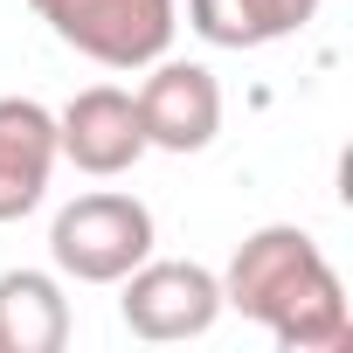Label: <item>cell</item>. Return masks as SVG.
<instances>
[{
  "instance_id": "1",
  "label": "cell",
  "mask_w": 353,
  "mask_h": 353,
  "mask_svg": "<svg viewBox=\"0 0 353 353\" xmlns=\"http://www.w3.org/2000/svg\"><path fill=\"white\" fill-rule=\"evenodd\" d=\"M222 305L256 319L284 353H339L353 339V312H346L339 270L291 222H270V229L243 236V250L222 270Z\"/></svg>"
},
{
  "instance_id": "2",
  "label": "cell",
  "mask_w": 353,
  "mask_h": 353,
  "mask_svg": "<svg viewBox=\"0 0 353 353\" xmlns=\"http://www.w3.org/2000/svg\"><path fill=\"white\" fill-rule=\"evenodd\" d=\"M49 21L56 42H70L77 56L104 63V70H145L173 49L181 28V0H28Z\"/></svg>"
},
{
  "instance_id": "3",
  "label": "cell",
  "mask_w": 353,
  "mask_h": 353,
  "mask_svg": "<svg viewBox=\"0 0 353 353\" xmlns=\"http://www.w3.org/2000/svg\"><path fill=\"white\" fill-rule=\"evenodd\" d=\"M49 256L77 284H118L125 270H139L152 256V208L139 194H111V188L77 194L49 229Z\"/></svg>"
},
{
  "instance_id": "9",
  "label": "cell",
  "mask_w": 353,
  "mask_h": 353,
  "mask_svg": "<svg viewBox=\"0 0 353 353\" xmlns=\"http://www.w3.org/2000/svg\"><path fill=\"white\" fill-rule=\"evenodd\" d=\"M325 0H188V28L215 49H270L319 21Z\"/></svg>"
},
{
  "instance_id": "6",
  "label": "cell",
  "mask_w": 353,
  "mask_h": 353,
  "mask_svg": "<svg viewBox=\"0 0 353 353\" xmlns=\"http://www.w3.org/2000/svg\"><path fill=\"white\" fill-rule=\"evenodd\" d=\"M56 152H63L77 173H97V181H111V173L139 166L152 145H145V125H139L132 90H118V83H90V90H77V97L56 111Z\"/></svg>"
},
{
  "instance_id": "4",
  "label": "cell",
  "mask_w": 353,
  "mask_h": 353,
  "mask_svg": "<svg viewBox=\"0 0 353 353\" xmlns=\"http://www.w3.org/2000/svg\"><path fill=\"white\" fill-rule=\"evenodd\" d=\"M118 319L132 339L173 346V339H201L222 319V277L208 263H181V256H145L139 270L118 277Z\"/></svg>"
},
{
  "instance_id": "7",
  "label": "cell",
  "mask_w": 353,
  "mask_h": 353,
  "mask_svg": "<svg viewBox=\"0 0 353 353\" xmlns=\"http://www.w3.org/2000/svg\"><path fill=\"white\" fill-rule=\"evenodd\" d=\"M56 159V111L35 97H0V222L42 208Z\"/></svg>"
},
{
  "instance_id": "5",
  "label": "cell",
  "mask_w": 353,
  "mask_h": 353,
  "mask_svg": "<svg viewBox=\"0 0 353 353\" xmlns=\"http://www.w3.org/2000/svg\"><path fill=\"white\" fill-rule=\"evenodd\" d=\"M145 70L152 77L132 90L145 145H159V152H208L215 132H222V83H215V70L208 63H181V56H159Z\"/></svg>"
},
{
  "instance_id": "8",
  "label": "cell",
  "mask_w": 353,
  "mask_h": 353,
  "mask_svg": "<svg viewBox=\"0 0 353 353\" xmlns=\"http://www.w3.org/2000/svg\"><path fill=\"white\" fill-rule=\"evenodd\" d=\"M70 298L49 270H0V353H63Z\"/></svg>"
}]
</instances>
